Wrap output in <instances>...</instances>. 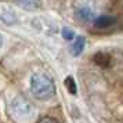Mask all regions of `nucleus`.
Instances as JSON below:
<instances>
[{
  "mask_svg": "<svg viewBox=\"0 0 123 123\" xmlns=\"http://www.w3.org/2000/svg\"><path fill=\"white\" fill-rule=\"evenodd\" d=\"M31 91L37 100L46 101L55 93V84L53 79L46 73H35L31 78Z\"/></svg>",
  "mask_w": 123,
  "mask_h": 123,
  "instance_id": "nucleus-1",
  "label": "nucleus"
},
{
  "mask_svg": "<svg viewBox=\"0 0 123 123\" xmlns=\"http://www.w3.org/2000/svg\"><path fill=\"white\" fill-rule=\"evenodd\" d=\"M117 22V18L113 15H100L94 19V26L97 29H108Z\"/></svg>",
  "mask_w": 123,
  "mask_h": 123,
  "instance_id": "nucleus-2",
  "label": "nucleus"
},
{
  "mask_svg": "<svg viewBox=\"0 0 123 123\" xmlns=\"http://www.w3.org/2000/svg\"><path fill=\"white\" fill-rule=\"evenodd\" d=\"M12 109L18 115H26L29 112V109H31V104L24 97H17L12 101Z\"/></svg>",
  "mask_w": 123,
  "mask_h": 123,
  "instance_id": "nucleus-3",
  "label": "nucleus"
},
{
  "mask_svg": "<svg viewBox=\"0 0 123 123\" xmlns=\"http://www.w3.org/2000/svg\"><path fill=\"white\" fill-rule=\"evenodd\" d=\"M76 18L82 22H90V21H94L95 17H94V11L87 6H83V7H79L78 11H76Z\"/></svg>",
  "mask_w": 123,
  "mask_h": 123,
  "instance_id": "nucleus-4",
  "label": "nucleus"
},
{
  "mask_svg": "<svg viewBox=\"0 0 123 123\" xmlns=\"http://www.w3.org/2000/svg\"><path fill=\"white\" fill-rule=\"evenodd\" d=\"M84 44H86V39L83 36H76V40H75V43L72 46V53L75 55H80L84 49Z\"/></svg>",
  "mask_w": 123,
  "mask_h": 123,
  "instance_id": "nucleus-5",
  "label": "nucleus"
},
{
  "mask_svg": "<svg viewBox=\"0 0 123 123\" xmlns=\"http://www.w3.org/2000/svg\"><path fill=\"white\" fill-rule=\"evenodd\" d=\"M17 3L19 6L29 8V10H35V8H39L42 1L40 0H17Z\"/></svg>",
  "mask_w": 123,
  "mask_h": 123,
  "instance_id": "nucleus-6",
  "label": "nucleus"
},
{
  "mask_svg": "<svg viewBox=\"0 0 123 123\" xmlns=\"http://www.w3.org/2000/svg\"><path fill=\"white\" fill-rule=\"evenodd\" d=\"M95 62L101 65V67H106L108 64H109V55L108 54H102V53H98V54H95L94 57Z\"/></svg>",
  "mask_w": 123,
  "mask_h": 123,
  "instance_id": "nucleus-7",
  "label": "nucleus"
},
{
  "mask_svg": "<svg viewBox=\"0 0 123 123\" xmlns=\"http://www.w3.org/2000/svg\"><path fill=\"white\" fill-rule=\"evenodd\" d=\"M65 86H67L68 91L71 94H76V83H75V80H73L72 76H68L65 79Z\"/></svg>",
  "mask_w": 123,
  "mask_h": 123,
  "instance_id": "nucleus-8",
  "label": "nucleus"
},
{
  "mask_svg": "<svg viewBox=\"0 0 123 123\" xmlns=\"http://www.w3.org/2000/svg\"><path fill=\"white\" fill-rule=\"evenodd\" d=\"M62 37L67 40H72L75 37V33H73V31L71 28H64L62 29Z\"/></svg>",
  "mask_w": 123,
  "mask_h": 123,
  "instance_id": "nucleus-9",
  "label": "nucleus"
},
{
  "mask_svg": "<svg viewBox=\"0 0 123 123\" xmlns=\"http://www.w3.org/2000/svg\"><path fill=\"white\" fill-rule=\"evenodd\" d=\"M37 123H60L58 120H55L54 117H50V116H44V117H42Z\"/></svg>",
  "mask_w": 123,
  "mask_h": 123,
  "instance_id": "nucleus-10",
  "label": "nucleus"
},
{
  "mask_svg": "<svg viewBox=\"0 0 123 123\" xmlns=\"http://www.w3.org/2000/svg\"><path fill=\"white\" fill-rule=\"evenodd\" d=\"M1 44H3V36L0 35V47H1Z\"/></svg>",
  "mask_w": 123,
  "mask_h": 123,
  "instance_id": "nucleus-11",
  "label": "nucleus"
}]
</instances>
